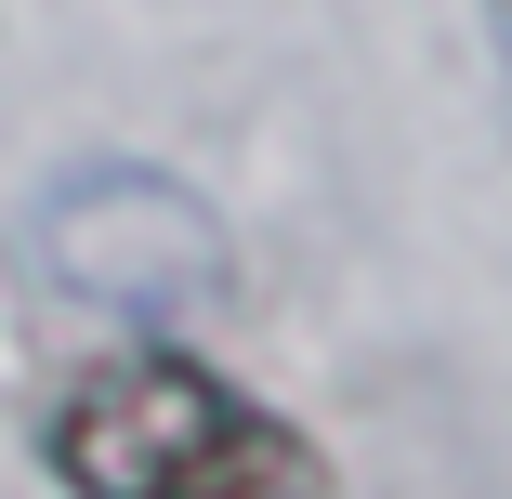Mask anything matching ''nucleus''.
<instances>
[{
  "label": "nucleus",
  "instance_id": "nucleus-1",
  "mask_svg": "<svg viewBox=\"0 0 512 499\" xmlns=\"http://www.w3.org/2000/svg\"><path fill=\"white\" fill-rule=\"evenodd\" d=\"M53 473L79 499H316L329 486L276 408H250L237 381L184 368V355H119V368L66 381Z\"/></svg>",
  "mask_w": 512,
  "mask_h": 499
},
{
  "label": "nucleus",
  "instance_id": "nucleus-2",
  "mask_svg": "<svg viewBox=\"0 0 512 499\" xmlns=\"http://www.w3.org/2000/svg\"><path fill=\"white\" fill-rule=\"evenodd\" d=\"M40 250H53L66 289H92V303H184V289H211V263H224L211 224H197L158 171H92V184H66L53 224H40Z\"/></svg>",
  "mask_w": 512,
  "mask_h": 499
}]
</instances>
